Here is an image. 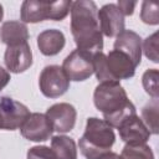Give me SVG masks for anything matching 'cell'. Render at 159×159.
I'll use <instances>...</instances> for the list:
<instances>
[{
	"mask_svg": "<svg viewBox=\"0 0 159 159\" xmlns=\"http://www.w3.org/2000/svg\"><path fill=\"white\" fill-rule=\"evenodd\" d=\"M97 11V5L91 0L72 1L70 10L71 32L78 50L96 53L103 48V35L99 29Z\"/></svg>",
	"mask_w": 159,
	"mask_h": 159,
	"instance_id": "obj_1",
	"label": "cell"
},
{
	"mask_svg": "<svg viewBox=\"0 0 159 159\" xmlns=\"http://www.w3.org/2000/svg\"><path fill=\"white\" fill-rule=\"evenodd\" d=\"M93 102L96 108L103 114L104 120L116 129L125 118L137 114L135 106L117 81L99 82L94 88Z\"/></svg>",
	"mask_w": 159,
	"mask_h": 159,
	"instance_id": "obj_2",
	"label": "cell"
},
{
	"mask_svg": "<svg viewBox=\"0 0 159 159\" xmlns=\"http://www.w3.org/2000/svg\"><path fill=\"white\" fill-rule=\"evenodd\" d=\"M116 142L113 128L97 117H89L86 122L83 135L78 140V147L86 159H99L111 152Z\"/></svg>",
	"mask_w": 159,
	"mask_h": 159,
	"instance_id": "obj_3",
	"label": "cell"
},
{
	"mask_svg": "<svg viewBox=\"0 0 159 159\" xmlns=\"http://www.w3.org/2000/svg\"><path fill=\"white\" fill-rule=\"evenodd\" d=\"M72 1H36L25 0L21 5L20 19L24 24H36L43 20L62 21L71 10Z\"/></svg>",
	"mask_w": 159,
	"mask_h": 159,
	"instance_id": "obj_4",
	"label": "cell"
},
{
	"mask_svg": "<svg viewBox=\"0 0 159 159\" xmlns=\"http://www.w3.org/2000/svg\"><path fill=\"white\" fill-rule=\"evenodd\" d=\"M39 87L45 97L58 98L68 91L70 80L61 66L48 65L43 67V70L40 73Z\"/></svg>",
	"mask_w": 159,
	"mask_h": 159,
	"instance_id": "obj_5",
	"label": "cell"
},
{
	"mask_svg": "<svg viewBox=\"0 0 159 159\" xmlns=\"http://www.w3.org/2000/svg\"><path fill=\"white\" fill-rule=\"evenodd\" d=\"M61 67L63 68L70 81H86L94 73L93 53L76 48L63 60Z\"/></svg>",
	"mask_w": 159,
	"mask_h": 159,
	"instance_id": "obj_6",
	"label": "cell"
},
{
	"mask_svg": "<svg viewBox=\"0 0 159 159\" xmlns=\"http://www.w3.org/2000/svg\"><path fill=\"white\" fill-rule=\"evenodd\" d=\"M29 116L30 111L24 103L7 96L0 98V129L16 130L21 128Z\"/></svg>",
	"mask_w": 159,
	"mask_h": 159,
	"instance_id": "obj_7",
	"label": "cell"
},
{
	"mask_svg": "<svg viewBox=\"0 0 159 159\" xmlns=\"http://www.w3.org/2000/svg\"><path fill=\"white\" fill-rule=\"evenodd\" d=\"M45 114H46L53 132L68 133L76 125L77 111L70 103H66V102L55 103L47 108Z\"/></svg>",
	"mask_w": 159,
	"mask_h": 159,
	"instance_id": "obj_8",
	"label": "cell"
},
{
	"mask_svg": "<svg viewBox=\"0 0 159 159\" xmlns=\"http://www.w3.org/2000/svg\"><path fill=\"white\" fill-rule=\"evenodd\" d=\"M21 135L30 142H45L48 140L53 133V129L43 113H30L24 124L20 128Z\"/></svg>",
	"mask_w": 159,
	"mask_h": 159,
	"instance_id": "obj_9",
	"label": "cell"
},
{
	"mask_svg": "<svg viewBox=\"0 0 159 159\" xmlns=\"http://www.w3.org/2000/svg\"><path fill=\"white\" fill-rule=\"evenodd\" d=\"M97 19L102 35L107 37L118 36L124 29V16L116 4H106L97 11Z\"/></svg>",
	"mask_w": 159,
	"mask_h": 159,
	"instance_id": "obj_10",
	"label": "cell"
},
{
	"mask_svg": "<svg viewBox=\"0 0 159 159\" xmlns=\"http://www.w3.org/2000/svg\"><path fill=\"white\" fill-rule=\"evenodd\" d=\"M106 67L109 76V81L129 80L134 76L137 66L132 62V60L123 52L112 50L108 55H106Z\"/></svg>",
	"mask_w": 159,
	"mask_h": 159,
	"instance_id": "obj_11",
	"label": "cell"
},
{
	"mask_svg": "<svg viewBox=\"0 0 159 159\" xmlns=\"http://www.w3.org/2000/svg\"><path fill=\"white\" fill-rule=\"evenodd\" d=\"M4 62L9 72L22 73L32 66V51L29 42L6 46Z\"/></svg>",
	"mask_w": 159,
	"mask_h": 159,
	"instance_id": "obj_12",
	"label": "cell"
},
{
	"mask_svg": "<svg viewBox=\"0 0 159 159\" xmlns=\"http://www.w3.org/2000/svg\"><path fill=\"white\" fill-rule=\"evenodd\" d=\"M117 129L125 144H145L150 138V132L137 114L125 118Z\"/></svg>",
	"mask_w": 159,
	"mask_h": 159,
	"instance_id": "obj_13",
	"label": "cell"
},
{
	"mask_svg": "<svg viewBox=\"0 0 159 159\" xmlns=\"http://www.w3.org/2000/svg\"><path fill=\"white\" fill-rule=\"evenodd\" d=\"M113 50L125 53L132 62L138 67L142 62V37L133 30H123L113 45Z\"/></svg>",
	"mask_w": 159,
	"mask_h": 159,
	"instance_id": "obj_14",
	"label": "cell"
},
{
	"mask_svg": "<svg viewBox=\"0 0 159 159\" xmlns=\"http://www.w3.org/2000/svg\"><path fill=\"white\" fill-rule=\"evenodd\" d=\"M66 45V37L57 29L43 30L37 36V47L45 56H55L60 53Z\"/></svg>",
	"mask_w": 159,
	"mask_h": 159,
	"instance_id": "obj_15",
	"label": "cell"
},
{
	"mask_svg": "<svg viewBox=\"0 0 159 159\" xmlns=\"http://www.w3.org/2000/svg\"><path fill=\"white\" fill-rule=\"evenodd\" d=\"M29 37H30L29 29L26 24L21 21L17 20L5 21L0 27V40L6 46H15L27 42Z\"/></svg>",
	"mask_w": 159,
	"mask_h": 159,
	"instance_id": "obj_16",
	"label": "cell"
},
{
	"mask_svg": "<svg viewBox=\"0 0 159 159\" xmlns=\"http://www.w3.org/2000/svg\"><path fill=\"white\" fill-rule=\"evenodd\" d=\"M51 149L55 152L57 159H77V145L68 135H53L51 138Z\"/></svg>",
	"mask_w": 159,
	"mask_h": 159,
	"instance_id": "obj_17",
	"label": "cell"
},
{
	"mask_svg": "<svg viewBox=\"0 0 159 159\" xmlns=\"http://www.w3.org/2000/svg\"><path fill=\"white\" fill-rule=\"evenodd\" d=\"M158 98H152V101L142 108V120L150 134H158Z\"/></svg>",
	"mask_w": 159,
	"mask_h": 159,
	"instance_id": "obj_18",
	"label": "cell"
},
{
	"mask_svg": "<svg viewBox=\"0 0 159 159\" xmlns=\"http://www.w3.org/2000/svg\"><path fill=\"white\" fill-rule=\"evenodd\" d=\"M122 159H154L152 148L145 144H125L120 153Z\"/></svg>",
	"mask_w": 159,
	"mask_h": 159,
	"instance_id": "obj_19",
	"label": "cell"
},
{
	"mask_svg": "<svg viewBox=\"0 0 159 159\" xmlns=\"http://www.w3.org/2000/svg\"><path fill=\"white\" fill-rule=\"evenodd\" d=\"M158 77H159V71L157 68L147 70L142 77L144 91L152 98H158Z\"/></svg>",
	"mask_w": 159,
	"mask_h": 159,
	"instance_id": "obj_20",
	"label": "cell"
},
{
	"mask_svg": "<svg viewBox=\"0 0 159 159\" xmlns=\"http://www.w3.org/2000/svg\"><path fill=\"white\" fill-rule=\"evenodd\" d=\"M140 19L144 24L148 25H158L159 15H158V4L154 1H143L140 10Z\"/></svg>",
	"mask_w": 159,
	"mask_h": 159,
	"instance_id": "obj_21",
	"label": "cell"
},
{
	"mask_svg": "<svg viewBox=\"0 0 159 159\" xmlns=\"http://www.w3.org/2000/svg\"><path fill=\"white\" fill-rule=\"evenodd\" d=\"M142 52L154 63H158V32L152 34L142 42Z\"/></svg>",
	"mask_w": 159,
	"mask_h": 159,
	"instance_id": "obj_22",
	"label": "cell"
},
{
	"mask_svg": "<svg viewBox=\"0 0 159 159\" xmlns=\"http://www.w3.org/2000/svg\"><path fill=\"white\" fill-rule=\"evenodd\" d=\"M26 159H57V157L50 147L35 145L27 150Z\"/></svg>",
	"mask_w": 159,
	"mask_h": 159,
	"instance_id": "obj_23",
	"label": "cell"
},
{
	"mask_svg": "<svg viewBox=\"0 0 159 159\" xmlns=\"http://www.w3.org/2000/svg\"><path fill=\"white\" fill-rule=\"evenodd\" d=\"M118 9L123 14V16H132L134 12V7L137 5V1H128V0H119L117 4Z\"/></svg>",
	"mask_w": 159,
	"mask_h": 159,
	"instance_id": "obj_24",
	"label": "cell"
},
{
	"mask_svg": "<svg viewBox=\"0 0 159 159\" xmlns=\"http://www.w3.org/2000/svg\"><path fill=\"white\" fill-rule=\"evenodd\" d=\"M10 80H11L10 72L7 70H5L4 67L0 66V91L4 89L7 86V83L10 82Z\"/></svg>",
	"mask_w": 159,
	"mask_h": 159,
	"instance_id": "obj_25",
	"label": "cell"
},
{
	"mask_svg": "<svg viewBox=\"0 0 159 159\" xmlns=\"http://www.w3.org/2000/svg\"><path fill=\"white\" fill-rule=\"evenodd\" d=\"M99 159H122V158H120L119 154H117V153H114V152H109V153L104 154L103 157H101Z\"/></svg>",
	"mask_w": 159,
	"mask_h": 159,
	"instance_id": "obj_26",
	"label": "cell"
},
{
	"mask_svg": "<svg viewBox=\"0 0 159 159\" xmlns=\"http://www.w3.org/2000/svg\"><path fill=\"white\" fill-rule=\"evenodd\" d=\"M2 17H4V9H2V5L0 4V22L2 20Z\"/></svg>",
	"mask_w": 159,
	"mask_h": 159,
	"instance_id": "obj_27",
	"label": "cell"
}]
</instances>
